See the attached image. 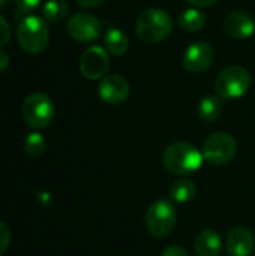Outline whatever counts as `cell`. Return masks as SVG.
Returning <instances> with one entry per match:
<instances>
[{"label":"cell","instance_id":"obj_1","mask_svg":"<svg viewBox=\"0 0 255 256\" xmlns=\"http://www.w3.org/2000/svg\"><path fill=\"white\" fill-rule=\"evenodd\" d=\"M162 160L164 166L171 174L188 176L195 172L201 166L204 158L203 152H200L195 146L185 141H177L165 148Z\"/></svg>","mask_w":255,"mask_h":256},{"label":"cell","instance_id":"obj_2","mask_svg":"<svg viewBox=\"0 0 255 256\" xmlns=\"http://www.w3.org/2000/svg\"><path fill=\"white\" fill-rule=\"evenodd\" d=\"M173 30L171 16L159 8L143 10L135 22L137 36L146 44H158L170 36Z\"/></svg>","mask_w":255,"mask_h":256},{"label":"cell","instance_id":"obj_3","mask_svg":"<svg viewBox=\"0 0 255 256\" xmlns=\"http://www.w3.org/2000/svg\"><path fill=\"white\" fill-rule=\"evenodd\" d=\"M251 87V75L242 66H228L219 72L215 81V93L221 99L242 98Z\"/></svg>","mask_w":255,"mask_h":256},{"label":"cell","instance_id":"obj_4","mask_svg":"<svg viewBox=\"0 0 255 256\" xmlns=\"http://www.w3.org/2000/svg\"><path fill=\"white\" fill-rule=\"evenodd\" d=\"M17 38L26 52L39 54L48 44V26L44 18L30 15L20 22Z\"/></svg>","mask_w":255,"mask_h":256},{"label":"cell","instance_id":"obj_5","mask_svg":"<svg viewBox=\"0 0 255 256\" xmlns=\"http://www.w3.org/2000/svg\"><path fill=\"white\" fill-rule=\"evenodd\" d=\"M176 220H177V212L174 206L167 200H158L152 202L144 218L147 231L156 238L167 237L174 230Z\"/></svg>","mask_w":255,"mask_h":256},{"label":"cell","instance_id":"obj_6","mask_svg":"<svg viewBox=\"0 0 255 256\" xmlns=\"http://www.w3.org/2000/svg\"><path fill=\"white\" fill-rule=\"evenodd\" d=\"M237 152V142L233 135L227 132L212 134L203 144V158L212 165H227L230 164Z\"/></svg>","mask_w":255,"mask_h":256},{"label":"cell","instance_id":"obj_7","mask_svg":"<svg viewBox=\"0 0 255 256\" xmlns=\"http://www.w3.org/2000/svg\"><path fill=\"white\" fill-rule=\"evenodd\" d=\"M23 117L30 128L44 129L54 117V105L44 93H33L26 98L21 106Z\"/></svg>","mask_w":255,"mask_h":256},{"label":"cell","instance_id":"obj_8","mask_svg":"<svg viewBox=\"0 0 255 256\" xmlns=\"http://www.w3.org/2000/svg\"><path fill=\"white\" fill-rule=\"evenodd\" d=\"M66 30L72 39L83 44H90L99 39L102 33V26L96 16L80 12V14H74L68 20Z\"/></svg>","mask_w":255,"mask_h":256},{"label":"cell","instance_id":"obj_9","mask_svg":"<svg viewBox=\"0 0 255 256\" xmlns=\"http://www.w3.org/2000/svg\"><path fill=\"white\" fill-rule=\"evenodd\" d=\"M110 68L108 51L102 46L87 48L80 58V70L89 80H102Z\"/></svg>","mask_w":255,"mask_h":256},{"label":"cell","instance_id":"obj_10","mask_svg":"<svg viewBox=\"0 0 255 256\" xmlns=\"http://www.w3.org/2000/svg\"><path fill=\"white\" fill-rule=\"evenodd\" d=\"M213 58H215V51L209 44L194 42L185 50L182 56V64L188 72L200 74L212 66Z\"/></svg>","mask_w":255,"mask_h":256},{"label":"cell","instance_id":"obj_11","mask_svg":"<svg viewBox=\"0 0 255 256\" xmlns=\"http://www.w3.org/2000/svg\"><path fill=\"white\" fill-rule=\"evenodd\" d=\"M98 94L110 105H120L129 96V82L120 75H107L98 84Z\"/></svg>","mask_w":255,"mask_h":256},{"label":"cell","instance_id":"obj_12","mask_svg":"<svg viewBox=\"0 0 255 256\" xmlns=\"http://www.w3.org/2000/svg\"><path fill=\"white\" fill-rule=\"evenodd\" d=\"M224 30L236 39L251 38L255 32V20L245 10H233L224 20Z\"/></svg>","mask_w":255,"mask_h":256},{"label":"cell","instance_id":"obj_13","mask_svg":"<svg viewBox=\"0 0 255 256\" xmlns=\"http://www.w3.org/2000/svg\"><path fill=\"white\" fill-rule=\"evenodd\" d=\"M255 248L254 234L245 226H236L227 237V252L230 256H251Z\"/></svg>","mask_w":255,"mask_h":256},{"label":"cell","instance_id":"obj_14","mask_svg":"<svg viewBox=\"0 0 255 256\" xmlns=\"http://www.w3.org/2000/svg\"><path fill=\"white\" fill-rule=\"evenodd\" d=\"M194 248L198 256H219L222 249V242L216 231L204 230L197 236Z\"/></svg>","mask_w":255,"mask_h":256},{"label":"cell","instance_id":"obj_15","mask_svg":"<svg viewBox=\"0 0 255 256\" xmlns=\"http://www.w3.org/2000/svg\"><path fill=\"white\" fill-rule=\"evenodd\" d=\"M105 50L113 56H123L129 48V39L120 28H110L104 38Z\"/></svg>","mask_w":255,"mask_h":256},{"label":"cell","instance_id":"obj_16","mask_svg":"<svg viewBox=\"0 0 255 256\" xmlns=\"http://www.w3.org/2000/svg\"><path fill=\"white\" fill-rule=\"evenodd\" d=\"M221 111H222V102H221V98L216 94H209L203 98L198 105V116L201 120L207 123L218 120V117L221 116Z\"/></svg>","mask_w":255,"mask_h":256},{"label":"cell","instance_id":"obj_17","mask_svg":"<svg viewBox=\"0 0 255 256\" xmlns=\"http://www.w3.org/2000/svg\"><path fill=\"white\" fill-rule=\"evenodd\" d=\"M179 26L182 28H185L186 32H191V33L200 32L206 26V15L197 8L185 9L179 15Z\"/></svg>","mask_w":255,"mask_h":256},{"label":"cell","instance_id":"obj_18","mask_svg":"<svg viewBox=\"0 0 255 256\" xmlns=\"http://www.w3.org/2000/svg\"><path fill=\"white\" fill-rule=\"evenodd\" d=\"M197 194V188L194 184V182L191 180H186V178H182V180H177L171 189H170V196L173 201L176 202H189L191 200H194Z\"/></svg>","mask_w":255,"mask_h":256},{"label":"cell","instance_id":"obj_19","mask_svg":"<svg viewBox=\"0 0 255 256\" xmlns=\"http://www.w3.org/2000/svg\"><path fill=\"white\" fill-rule=\"evenodd\" d=\"M69 10V4L66 0H47L44 8H42V14L44 18L47 21H60L66 16Z\"/></svg>","mask_w":255,"mask_h":256},{"label":"cell","instance_id":"obj_20","mask_svg":"<svg viewBox=\"0 0 255 256\" xmlns=\"http://www.w3.org/2000/svg\"><path fill=\"white\" fill-rule=\"evenodd\" d=\"M45 147H47V142H45L44 136L38 132L29 134L24 141V150L30 158L42 156L45 153Z\"/></svg>","mask_w":255,"mask_h":256},{"label":"cell","instance_id":"obj_21","mask_svg":"<svg viewBox=\"0 0 255 256\" xmlns=\"http://www.w3.org/2000/svg\"><path fill=\"white\" fill-rule=\"evenodd\" d=\"M9 242H11L9 228H8V225H5L3 222H0V256L8 250Z\"/></svg>","mask_w":255,"mask_h":256},{"label":"cell","instance_id":"obj_22","mask_svg":"<svg viewBox=\"0 0 255 256\" xmlns=\"http://www.w3.org/2000/svg\"><path fill=\"white\" fill-rule=\"evenodd\" d=\"M15 3H17V9L21 14H29L39 6L41 0H15Z\"/></svg>","mask_w":255,"mask_h":256},{"label":"cell","instance_id":"obj_23","mask_svg":"<svg viewBox=\"0 0 255 256\" xmlns=\"http://www.w3.org/2000/svg\"><path fill=\"white\" fill-rule=\"evenodd\" d=\"M9 39H11V27L8 21L0 15V46L6 45Z\"/></svg>","mask_w":255,"mask_h":256},{"label":"cell","instance_id":"obj_24","mask_svg":"<svg viewBox=\"0 0 255 256\" xmlns=\"http://www.w3.org/2000/svg\"><path fill=\"white\" fill-rule=\"evenodd\" d=\"M161 256H189V255H188V254H186V250H185V249H182L180 246L171 244V246H168V248H165V249L162 250Z\"/></svg>","mask_w":255,"mask_h":256},{"label":"cell","instance_id":"obj_25","mask_svg":"<svg viewBox=\"0 0 255 256\" xmlns=\"http://www.w3.org/2000/svg\"><path fill=\"white\" fill-rule=\"evenodd\" d=\"M105 0H77V3L84 8V9H93V8H98L99 4H102Z\"/></svg>","mask_w":255,"mask_h":256},{"label":"cell","instance_id":"obj_26","mask_svg":"<svg viewBox=\"0 0 255 256\" xmlns=\"http://www.w3.org/2000/svg\"><path fill=\"white\" fill-rule=\"evenodd\" d=\"M188 3H191V4H194L195 8H204V6H210V4H213L215 2H218V0H186Z\"/></svg>","mask_w":255,"mask_h":256},{"label":"cell","instance_id":"obj_27","mask_svg":"<svg viewBox=\"0 0 255 256\" xmlns=\"http://www.w3.org/2000/svg\"><path fill=\"white\" fill-rule=\"evenodd\" d=\"M9 66V56L3 51H0V74Z\"/></svg>","mask_w":255,"mask_h":256},{"label":"cell","instance_id":"obj_28","mask_svg":"<svg viewBox=\"0 0 255 256\" xmlns=\"http://www.w3.org/2000/svg\"><path fill=\"white\" fill-rule=\"evenodd\" d=\"M8 3H9V0H0V9H2V8H5Z\"/></svg>","mask_w":255,"mask_h":256}]
</instances>
